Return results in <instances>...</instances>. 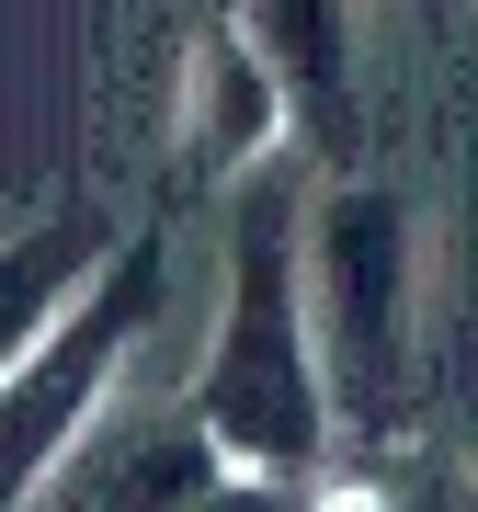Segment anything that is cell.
I'll return each instance as SVG.
<instances>
[{
  "label": "cell",
  "mask_w": 478,
  "mask_h": 512,
  "mask_svg": "<svg viewBox=\"0 0 478 512\" xmlns=\"http://www.w3.org/2000/svg\"><path fill=\"white\" fill-rule=\"evenodd\" d=\"M308 194L251 171L228 217V274H217V330L194 365V421L217 433V456L239 478H296L331 456V365H319V319H308Z\"/></svg>",
  "instance_id": "cell-1"
},
{
  "label": "cell",
  "mask_w": 478,
  "mask_h": 512,
  "mask_svg": "<svg viewBox=\"0 0 478 512\" xmlns=\"http://www.w3.org/2000/svg\"><path fill=\"white\" fill-rule=\"evenodd\" d=\"M148 319H160V251H114L103 285L0 376V512H35L80 433L126 399V353L148 342Z\"/></svg>",
  "instance_id": "cell-2"
},
{
  "label": "cell",
  "mask_w": 478,
  "mask_h": 512,
  "mask_svg": "<svg viewBox=\"0 0 478 512\" xmlns=\"http://www.w3.org/2000/svg\"><path fill=\"white\" fill-rule=\"evenodd\" d=\"M308 251V319H319V365H331V410H376L399 387L410 342V296H422V217L387 183H331L296 228Z\"/></svg>",
  "instance_id": "cell-3"
},
{
  "label": "cell",
  "mask_w": 478,
  "mask_h": 512,
  "mask_svg": "<svg viewBox=\"0 0 478 512\" xmlns=\"http://www.w3.org/2000/svg\"><path fill=\"white\" fill-rule=\"evenodd\" d=\"M228 456L217 433L183 410H103L92 433H80V456L46 478V512H205L228 490Z\"/></svg>",
  "instance_id": "cell-4"
},
{
  "label": "cell",
  "mask_w": 478,
  "mask_h": 512,
  "mask_svg": "<svg viewBox=\"0 0 478 512\" xmlns=\"http://www.w3.org/2000/svg\"><path fill=\"white\" fill-rule=\"evenodd\" d=\"M285 137H296V114H285L274 57L251 46V23H217V35L183 57V171H205V183H251Z\"/></svg>",
  "instance_id": "cell-5"
},
{
  "label": "cell",
  "mask_w": 478,
  "mask_h": 512,
  "mask_svg": "<svg viewBox=\"0 0 478 512\" xmlns=\"http://www.w3.org/2000/svg\"><path fill=\"white\" fill-rule=\"evenodd\" d=\"M251 46L274 57L285 114L319 160H353L365 103H353V0H251Z\"/></svg>",
  "instance_id": "cell-6"
},
{
  "label": "cell",
  "mask_w": 478,
  "mask_h": 512,
  "mask_svg": "<svg viewBox=\"0 0 478 512\" xmlns=\"http://www.w3.org/2000/svg\"><path fill=\"white\" fill-rule=\"evenodd\" d=\"M114 251H126V239H114L103 205H57V217H35V228L0 239V376H12L23 353H35L46 330L103 285Z\"/></svg>",
  "instance_id": "cell-7"
},
{
  "label": "cell",
  "mask_w": 478,
  "mask_h": 512,
  "mask_svg": "<svg viewBox=\"0 0 478 512\" xmlns=\"http://www.w3.org/2000/svg\"><path fill=\"white\" fill-rule=\"evenodd\" d=\"M387 512H478V478H410L387 490Z\"/></svg>",
  "instance_id": "cell-8"
},
{
  "label": "cell",
  "mask_w": 478,
  "mask_h": 512,
  "mask_svg": "<svg viewBox=\"0 0 478 512\" xmlns=\"http://www.w3.org/2000/svg\"><path fill=\"white\" fill-rule=\"evenodd\" d=\"M205 512H285V501H274V490H262V478H228V490H217V501H205Z\"/></svg>",
  "instance_id": "cell-9"
}]
</instances>
